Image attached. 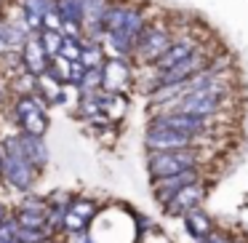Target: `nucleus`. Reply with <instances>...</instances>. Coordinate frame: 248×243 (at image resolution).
Wrapping results in <instances>:
<instances>
[{"label":"nucleus","mask_w":248,"mask_h":243,"mask_svg":"<svg viewBox=\"0 0 248 243\" xmlns=\"http://www.w3.org/2000/svg\"><path fill=\"white\" fill-rule=\"evenodd\" d=\"M198 136L187 134V131L176 129H163V126H150L144 136V145L150 152H166V150H184V147H195Z\"/></svg>","instance_id":"nucleus-6"},{"label":"nucleus","mask_w":248,"mask_h":243,"mask_svg":"<svg viewBox=\"0 0 248 243\" xmlns=\"http://www.w3.org/2000/svg\"><path fill=\"white\" fill-rule=\"evenodd\" d=\"M184 225H187V230L192 232V235L198 238V241L214 232V227H211V219L203 214V211H198V209L189 211V214H184Z\"/></svg>","instance_id":"nucleus-20"},{"label":"nucleus","mask_w":248,"mask_h":243,"mask_svg":"<svg viewBox=\"0 0 248 243\" xmlns=\"http://www.w3.org/2000/svg\"><path fill=\"white\" fill-rule=\"evenodd\" d=\"M22 59H24V67H27L30 75H43L46 70H48L51 65V56L48 51L43 49V43H40V35L38 38H30L27 43L22 46Z\"/></svg>","instance_id":"nucleus-13"},{"label":"nucleus","mask_w":248,"mask_h":243,"mask_svg":"<svg viewBox=\"0 0 248 243\" xmlns=\"http://www.w3.org/2000/svg\"><path fill=\"white\" fill-rule=\"evenodd\" d=\"M109 11L107 0H83V27L91 32V40L104 35V16Z\"/></svg>","instance_id":"nucleus-14"},{"label":"nucleus","mask_w":248,"mask_h":243,"mask_svg":"<svg viewBox=\"0 0 248 243\" xmlns=\"http://www.w3.org/2000/svg\"><path fill=\"white\" fill-rule=\"evenodd\" d=\"M62 56H64V59H70V62H80V56H83V40L80 38H67V35H64Z\"/></svg>","instance_id":"nucleus-26"},{"label":"nucleus","mask_w":248,"mask_h":243,"mask_svg":"<svg viewBox=\"0 0 248 243\" xmlns=\"http://www.w3.org/2000/svg\"><path fill=\"white\" fill-rule=\"evenodd\" d=\"M16 120L22 126L24 134H32V136H43L48 131V115H46V104L40 97H22L16 102Z\"/></svg>","instance_id":"nucleus-5"},{"label":"nucleus","mask_w":248,"mask_h":243,"mask_svg":"<svg viewBox=\"0 0 248 243\" xmlns=\"http://www.w3.org/2000/svg\"><path fill=\"white\" fill-rule=\"evenodd\" d=\"M198 179H200L198 168H189V171L173 174V177L152 179V184H155V198L160 200V203H168V200H171V198H173V195H176L182 187H187V184L198 182Z\"/></svg>","instance_id":"nucleus-11"},{"label":"nucleus","mask_w":248,"mask_h":243,"mask_svg":"<svg viewBox=\"0 0 248 243\" xmlns=\"http://www.w3.org/2000/svg\"><path fill=\"white\" fill-rule=\"evenodd\" d=\"M51 65H48V70L54 72L56 78H59L62 83H70V78H72V65H75V62H70V59H64V56H51Z\"/></svg>","instance_id":"nucleus-24"},{"label":"nucleus","mask_w":248,"mask_h":243,"mask_svg":"<svg viewBox=\"0 0 248 243\" xmlns=\"http://www.w3.org/2000/svg\"><path fill=\"white\" fill-rule=\"evenodd\" d=\"M232 243H243V241H232Z\"/></svg>","instance_id":"nucleus-32"},{"label":"nucleus","mask_w":248,"mask_h":243,"mask_svg":"<svg viewBox=\"0 0 248 243\" xmlns=\"http://www.w3.org/2000/svg\"><path fill=\"white\" fill-rule=\"evenodd\" d=\"M150 126H163V129H176V131H187L192 136H200L208 131L211 118H200V115H189V113H155Z\"/></svg>","instance_id":"nucleus-7"},{"label":"nucleus","mask_w":248,"mask_h":243,"mask_svg":"<svg viewBox=\"0 0 248 243\" xmlns=\"http://www.w3.org/2000/svg\"><path fill=\"white\" fill-rule=\"evenodd\" d=\"M198 243H232L227 235H221V232H211V235H205V238H200Z\"/></svg>","instance_id":"nucleus-29"},{"label":"nucleus","mask_w":248,"mask_h":243,"mask_svg":"<svg viewBox=\"0 0 248 243\" xmlns=\"http://www.w3.org/2000/svg\"><path fill=\"white\" fill-rule=\"evenodd\" d=\"M16 238L22 243H48L46 230H38V227H22V225H16Z\"/></svg>","instance_id":"nucleus-25"},{"label":"nucleus","mask_w":248,"mask_h":243,"mask_svg":"<svg viewBox=\"0 0 248 243\" xmlns=\"http://www.w3.org/2000/svg\"><path fill=\"white\" fill-rule=\"evenodd\" d=\"M62 27H64V19H62V14L56 11V6H54L48 14H46V19H43V30H59L62 32Z\"/></svg>","instance_id":"nucleus-28"},{"label":"nucleus","mask_w":248,"mask_h":243,"mask_svg":"<svg viewBox=\"0 0 248 243\" xmlns=\"http://www.w3.org/2000/svg\"><path fill=\"white\" fill-rule=\"evenodd\" d=\"M125 107H128V99H125V94L102 91V113L107 115L109 120H120V118L125 115Z\"/></svg>","instance_id":"nucleus-19"},{"label":"nucleus","mask_w":248,"mask_h":243,"mask_svg":"<svg viewBox=\"0 0 248 243\" xmlns=\"http://www.w3.org/2000/svg\"><path fill=\"white\" fill-rule=\"evenodd\" d=\"M16 225L46 230V225H48V209H46L40 200H27V203L22 206V211H19V216H16Z\"/></svg>","instance_id":"nucleus-16"},{"label":"nucleus","mask_w":248,"mask_h":243,"mask_svg":"<svg viewBox=\"0 0 248 243\" xmlns=\"http://www.w3.org/2000/svg\"><path fill=\"white\" fill-rule=\"evenodd\" d=\"M62 86H64V83H62L51 70H46L43 75L35 78L38 97L43 99V102H48V104H56V102H62V99H64V88H62Z\"/></svg>","instance_id":"nucleus-15"},{"label":"nucleus","mask_w":248,"mask_h":243,"mask_svg":"<svg viewBox=\"0 0 248 243\" xmlns=\"http://www.w3.org/2000/svg\"><path fill=\"white\" fill-rule=\"evenodd\" d=\"M6 51H11V46H8L6 35H3V30H0V54H6Z\"/></svg>","instance_id":"nucleus-30"},{"label":"nucleus","mask_w":248,"mask_h":243,"mask_svg":"<svg viewBox=\"0 0 248 243\" xmlns=\"http://www.w3.org/2000/svg\"><path fill=\"white\" fill-rule=\"evenodd\" d=\"M40 43L48 51V56H59L62 46H64V32H59V30H40Z\"/></svg>","instance_id":"nucleus-23"},{"label":"nucleus","mask_w":248,"mask_h":243,"mask_svg":"<svg viewBox=\"0 0 248 243\" xmlns=\"http://www.w3.org/2000/svg\"><path fill=\"white\" fill-rule=\"evenodd\" d=\"M3 222H6V209L0 206V225H3Z\"/></svg>","instance_id":"nucleus-31"},{"label":"nucleus","mask_w":248,"mask_h":243,"mask_svg":"<svg viewBox=\"0 0 248 243\" xmlns=\"http://www.w3.org/2000/svg\"><path fill=\"white\" fill-rule=\"evenodd\" d=\"M56 11L64 24H83V0H56Z\"/></svg>","instance_id":"nucleus-21"},{"label":"nucleus","mask_w":248,"mask_h":243,"mask_svg":"<svg viewBox=\"0 0 248 243\" xmlns=\"http://www.w3.org/2000/svg\"><path fill=\"white\" fill-rule=\"evenodd\" d=\"M203 198H205V187L200 182H192V184H187V187H182L176 195H173L168 203H163V209L168 211L171 216H182V214H189V211H195L200 203H203Z\"/></svg>","instance_id":"nucleus-10"},{"label":"nucleus","mask_w":248,"mask_h":243,"mask_svg":"<svg viewBox=\"0 0 248 243\" xmlns=\"http://www.w3.org/2000/svg\"><path fill=\"white\" fill-rule=\"evenodd\" d=\"M198 49H200L198 38H192V35H179V38H173L171 49H168L166 54H163L160 59L152 65V72H166V70H171L173 65H179V62H184L187 56H192Z\"/></svg>","instance_id":"nucleus-8"},{"label":"nucleus","mask_w":248,"mask_h":243,"mask_svg":"<svg viewBox=\"0 0 248 243\" xmlns=\"http://www.w3.org/2000/svg\"><path fill=\"white\" fill-rule=\"evenodd\" d=\"M80 62L91 70V67H102L104 62V49L99 46V40H91V43H83V56H80Z\"/></svg>","instance_id":"nucleus-22"},{"label":"nucleus","mask_w":248,"mask_h":243,"mask_svg":"<svg viewBox=\"0 0 248 243\" xmlns=\"http://www.w3.org/2000/svg\"><path fill=\"white\" fill-rule=\"evenodd\" d=\"M144 30H147L144 14H141L139 8H128V16H125V22L120 24L115 32H107V35H104V43H107L109 54H112V56H123V59L134 56L136 43H139V38H141V32H144Z\"/></svg>","instance_id":"nucleus-2"},{"label":"nucleus","mask_w":248,"mask_h":243,"mask_svg":"<svg viewBox=\"0 0 248 243\" xmlns=\"http://www.w3.org/2000/svg\"><path fill=\"white\" fill-rule=\"evenodd\" d=\"M19 145H22L27 161L32 163L35 168H43L46 161H48V150L43 145V136H32V134H19Z\"/></svg>","instance_id":"nucleus-17"},{"label":"nucleus","mask_w":248,"mask_h":243,"mask_svg":"<svg viewBox=\"0 0 248 243\" xmlns=\"http://www.w3.org/2000/svg\"><path fill=\"white\" fill-rule=\"evenodd\" d=\"M102 78H104V91L109 94H123L131 83V67L123 56H109L102 65Z\"/></svg>","instance_id":"nucleus-9"},{"label":"nucleus","mask_w":248,"mask_h":243,"mask_svg":"<svg viewBox=\"0 0 248 243\" xmlns=\"http://www.w3.org/2000/svg\"><path fill=\"white\" fill-rule=\"evenodd\" d=\"M54 0H24V22L32 32H40L43 30V19L46 14L54 8Z\"/></svg>","instance_id":"nucleus-18"},{"label":"nucleus","mask_w":248,"mask_h":243,"mask_svg":"<svg viewBox=\"0 0 248 243\" xmlns=\"http://www.w3.org/2000/svg\"><path fill=\"white\" fill-rule=\"evenodd\" d=\"M0 243H22L16 238V222L6 219L3 225H0Z\"/></svg>","instance_id":"nucleus-27"},{"label":"nucleus","mask_w":248,"mask_h":243,"mask_svg":"<svg viewBox=\"0 0 248 243\" xmlns=\"http://www.w3.org/2000/svg\"><path fill=\"white\" fill-rule=\"evenodd\" d=\"M0 174H3V171H0Z\"/></svg>","instance_id":"nucleus-33"},{"label":"nucleus","mask_w":248,"mask_h":243,"mask_svg":"<svg viewBox=\"0 0 248 243\" xmlns=\"http://www.w3.org/2000/svg\"><path fill=\"white\" fill-rule=\"evenodd\" d=\"M93 216H96V206H93L91 200H86V198L70 200L67 214H64V227L70 232H83L88 225H91Z\"/></svg>","instance_id":"nucleus-12"},{"label":"nucleus","mask_w":248,"mask_h":243,"mask_svg":"<svg viewBox=\"0 0 248 243\" xmlns=\"http://www.w3.org/2000/svg\"><path fill=\"white\" fill-rule=\"evenodd\" d=\"M150 174L152 179L173 177V174L198 168V150L195 147H184V150H166V152H152L150 155Z\"/></svg>","instance_id":"nucleus-3"},{"label":"nucleus","mask_w":248,"mask_h":243,"mask_svg":"<svg viewBox=\"0 0 248 243\" xmlns=\"http://www.w3.org/2000/svg\"><path fill=\"white\" fill-rule=\"evenodd\" d=\"M173 43V32L166 27V24H147V30L141 32L139 43H136L134 56L141 62V65L152 67Z\"/></svg>","instance_id":"nucleus-4"},{"label":"nucleus","mask_w":248,"mask_h":243,"mask_svg":"<svg viewBox=\"0 0 248 243\" xmlns=\"http://www.w3.org/2000/svg\"><path fill=\"white\" fill-rule=\"evenodd\" d=\"M0 171L8 179V184L16 190H30V184L35 182L38 168L27 161L22 145H19V136H8L0 145Z\"/></svg>","instance_id":"nucleus-1"}]
</instances>
